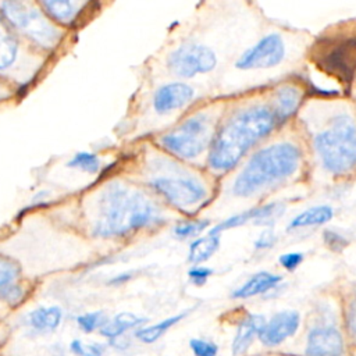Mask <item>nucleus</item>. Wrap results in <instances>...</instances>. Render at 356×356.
Segmentation results:
<instances>
[{"instance_id": "obj_27", "label": "nucleus", "mask_w": 356, "mask_h": 356, "mask_svg": "<svg viewBox=\"0 0 356 356\" xmlns=\"http://www.w3.org/2000/svg\"><path fill=\"white\" fill-rule=\"evenodd\" d=\"M21 274V267L17 260L0 254V289L14 284Z\"/></svg>"}, {"instance_id": "obj_30", "label": "nucleus", "mask_w": 356, "mask_h": 356, "mask_svg": "<svg viewBox=\"0 0 356 356\" xmlns=\"http://www.w3.org/2000/svg\"><path fill=\"white\" fill-rule=\"evenodd\" d=\"M24 296V289L18 284H10L0 289V299L7 303H18Z\"/></svg>"}, {"instance_id": "obj_11", "label": "nucleus", "mask_w": 356, "mask_h": 356, "mask_svg": "<svg viewBox=\"0 0 356 356\" xmlns=\"http://www.w3.org/2000/svg\"><path fill=\"white\" fill-rule=\"evenodd\" d=\"M343 339L332 325H320L310 330L306 341V356H342Z\"/></svg>"}, {"instance_id": "obj_2", "label": "nucleus", "mask_w": 356, "mask_h": 356, "mask_svg": "<svg viewBox=\"0 0 356 356\" xmlns=\"http://www.w3.org/2000/svg\"><path fill=\"white\" fill-rule=\"evenodd\" d=\"M278 124L271 107L250 106L234 113L213 136L209 165L216 171H228L245 153Z\"/></svg>"}, {"instance_id": "obj_23", "label": "nucleus", "mask_w": 356, "mask_h": 356, "mask_svg": "<svg viewBox=\"0 0 356 356\" xmlns=\"http://www.w3.org/2000/svg\"><path fill=\"white\" fill-rule=\"evenodd\" d=\"M142 323H145V318L138 317L136 314L132 313H120L117 314L113 320H108L102 328L100 332L102 335L107 337V338H117L121 334H124L127 330H131L134 327L140 325Z\"/></svg>"}, {"instance_id": "obj_8", "label": "nucleus", "mask_w": 356, "mask_h": 356, "mask_svg": "<svg viewBox=\"0 0 356 356\" xmlns=\"http://www.w3.org/2000/svg\"><path fill=\"white\" fill-rule=\"evenodd\" d=\"M217 65L216 53L206 44L185 43L172 50L167 58L168 70L179 78L206 74Z\"/></svg>"}, {"instance_id": "obj_6", "label": "nucleus", "mask_w": 356, "mask_h": 356, "mask_svg": "<svg viewBox=\"0 0 356 356\" xmlns=\"http://www.w3.org/2000/svg\"><path fill=\"white\" fill-rule=\"evenodd\" d=\"M213 140L211 120L206 113H196L160 138L161 146L175 157L191 160L202 154Z\"/></svg>"}, {"instance_id": "obj_20", "label": "nucleus", "mask_w": 356, "mask_h": 356, "mask_svg": "<svg viewBox=\"0 0 356 356\" xmlns=\"http://www.w3.org/2000/svg\"><path fill=\"white\" fill-rule=\"evenodd\" d=\"M218 246H220V235L209 231L206 235L196 238L189 245L188 260L197 266L199 263L209 260L216 253Z\"/></svg>"}, {"instance_id": "obj_14", "label": "nucleus", "mask_w": 356, "mask_h": 356, "mask_svg": "<svg viewBox=\"0 0 356 356\" xmlns=\"http://www.w3.org/2000/svg\"><path fill=\"white\" fill-rule=\"evenodd\" d=\"M323 68L338 76L350 78L356 68V39L346 40L331 49L323 57Z\"/></svg>"}, {"instance_id": "obj_32", "label": "nucleus", "mask_w": 356, "mask_h": 356, "mask_svg": "<svg viewBox=\"0 0 356 356\" xmlns=\"http://www.w3.org/2000/svg\"><path fill=\"white\" fill-rule=\"evenodd\" d=\"M345 321H346L349 334L356 339V292L352 295V298L346 306Z\"/></svg>"}, {"instance_id": "obj_36", "label": "nucleus", "mask_w": 356, "mask_h": 356, "mask_svg": "<svg viewBox=\"0 0 356 356\" xmlns=\"http://www.w3.org/2000/svg\"><path fill=\"white\" fill-rule=\"evenodd\" d=\"M274 241H275V236H274L270 231H267V232H263V234L260 235V238L254 242V246H256L257 249L270 248V246H273Z\"/></svg>"}, {"instance_id": "obj_4", "label": "nucleus", "mask_w": 356, "mask_h": 356, "mask_svg": "<svg viewBox=\"0 0 356 356\" xmlns=\"http://www.w3.org/2000/svg\"><path fill=\"white\" fill-rule=\"evenodd\" d=\"M323 167L341 175L356 168V124L345 114L334 117L330 127L314 139Z\"/></svg>"}, {"instance_id": "obj_16", "label": "nucleus", "mask_w": 356, "mask_h": 356, "mask_svg": "<svg viewBox=\"0 0 356 356\" xmlns=\"http://www.w3.org/2000/svg\"><path fill=\"white\" fill-rule=\"evenodd\" d=\"M38 6L54 22L67 25L75 21L76 15L83 7V3L71 0H42L38 1Z\"/></svg>"}, {"instance_id": "obj_24", "label": "nucleus", "mask_w": 356, "mask_h": 356, "mask_svg": "<svg viewBox=\"0 0 356 356\" xmlns=\"http://www.w3.org/2000/svg\"><path fill=\"white\" fill-rule=\"evenodd\" d=\"M185 317V313H181V314H177V316H172V317H168L163 321H159L150 327H145V328H140L136 331V338L140 339L142 342L145 343H152V342H156L161 335H164L171 327H174L178 321H181L182 318Z\"/></svg>"}, {"instance_id": "obj_10", "label": "nucleus", "mask_w": 356, "mask_h": 356, "mask_svg": "<svg viewBox=\"0 0 356 356\" xmlns=\"http://www.w3.org/2000/svg\"><path fill=\"white\" fill-rule=\"evenodd\" d=\"M300 317L295 310H284L275 313L268 321L264 323L259 339L267 346H275L291 338L299 327Z\"/></svg>"}, {"instance_id": "obj_15", "label": "nucleus", "mask_w": 356, "mask_h": 356, "mask_svg": "<svg viewBox=\"0 0 356 356\" xmlns=\"http://www.w3.org/2000/svg\"><path fill=\"white\" fill-rule=\"evenodd\" d=\"M266 320L260 314H248L238 325L232 341V353L235 356L248 350L254 337H259Z\"/></svg>"}, {"instance_id": "obj_3", "label": "nucleus", "mask_w": 356, "mask_h": 356, "mask_svg": "<svg viewBox=\"0 0 356 356\" xmlns=\"http://www.w3.org/2000/svg\"><path fill=\"white\" fill-rule=\"evenodd\" d=\"M300 150L288 142L274 143L256 152L232 184L236 196H252L261 188L291 177L299 167Z\"/></svg>"}, {"instance_id": "obj_19", "label": "nucleus", "mask_w": 356, "mask_h": 356, "mask_svg": "<svg viewBox=\"0 0 356 356\" xmlns=\"http://www.w3.org/2000/svg\"><path fill=\"white\" fill-rule=\"evenodd\" d=\"M18 56V40L0 14V71L10 68Z\"/></svg>"}, {"instance_id": "obj_25", "label": "nucleus", "mask_w": 356, "mask_h": 356, "mask_svg": "<svg viewBox=\"0 0 356 356\" xmlns=\"http://www.w3.org/2000/svg\"><path fill=\"white\" fill-rule=\"evenodd\" d=\"M70 168H75L88 174H96L100 170V159L96 153L78 152L67 163Z\"/></svg>"}, {"instance_id": "obj_37", "label": "nucleus", "mask_w": 356, "mask_h": 356, "mask_svg": "<svg viewBox=\"0 0 356 356\" xmlns=\"http://www.w3.org/2000/svg\"><path fill=\"white\" fill-rule=\"evenodd\" d=\"M132 271H125V273H121V274H118V275H115V277H113L110 281H108V284H113V285H118V284H122V282H127L128 280H131L132 278Z\"/></svg>"}, {"instance_id": "obj_1", "label": "nucleus", "mask_w": 356, "mask_h": 356, "mask_svg": "<svg viewBox=\"0 0 356 356\" xmlns=\"http://www.w3.org/2000/svg\"><path fill=\"white\" fill-rule=\"evenodd\" d=\"M164 222L160 206L146 193L113 181L96 196L90 214V234L100 239H120Z\"/></svg>"}, {"instance_id": "obj_22", "label": "nucleus", "mask_w": 356, "mask_h": 356, "mask_svg": "<svg viewBox=\"0 0 356 356\" xmlns=\"http://www.w3.org/2000/svg\"><path fill=\"white\" fill-rule=\"evenodd\" d=\"M334 216V211L330 206H314L302 213H299L288 225V229L295 228H305V227H314L323 225L328 222Z\"/></svg>"}, {"instance_id": "obj_28", "label": "nucleus", "mask_w": 356, "mask_h": 356, "mask_svg": "<svg viewBox=\"0 0 356 356\" xmlns=\"http://www.w3.org/2000/svg\"><path fill=\"white\" fill-rule=\"evenodd\" d=\"M76 323L85 332H92L96 328H102L107 323V320L102 312H90L78 316Z\"/></svg>"}, {"instance_id": "obj_38", "label": "nucleus", "mask_w": 356, "mask_h": 356, "mask_svg": "<svg viewBox=\"0 0 356 356\" xmlns=\"http://www.w3.org/2000/svg\"><path fill=\"white\" fill-rule=\"evenodd\" d=\"M4 88H1L0 86V99H3V97H6V90H3Z\"/></svg>"}, {"instance_id": "obj_35", "label": "nucleus", "mask_w": 356, "mask_h": 356, "mask_svg": "<svg viewBox=\"0 0 356 356\" xmlns=\"http://www.w3.org/2000/svg\"><path fill=\"white\" fill-rule=\"evenodd\" d=\"M303 261V254L298 252H291V253H284L280 256V263L285 270H295L300 263Z\"/></svg>"}, {"instance_id": "obj_29", "label": "nucleus", "mask_w": 356, "mask_h": 356, "mask_svg": "<svg viewBox=\"0 0 356 356\" xmlns=\"http://www.w3.org/2000/svg\"><path fill=\"white\" fill-rule=\"evenodd\" d=\"M189 346L195 356H217L218 348L214 342L200 338H193L189 342Z\"/></svg>"}, {"instance_id": "obj_18", "label": "nucleus", "mask_w": 356, "mask_h": 356, "mask_svg": "<svg viewBox=\"0 0 356 356\" xmlns=\"http://www.w3.org/2000/svg\"><path fill=\"white\" fill-rule=\"evenodd\" d=\"M300 92L296 86H281L275 90L274 99H273V113L275 114L278 121H285L288 117H291L300 104Z\"/></svg>"}, {"instance_id": "obj_17", "label": "nucleus", "mask_w": 356, "mask_h": 356, "mask_svg": "<svg viewBox=\"0 0 356 356\" xmlns=\"http://www.w3.org/2000/svg\"><path fill=\"white\" fill-rule=\"evenodd\" d=\"M280 282H281L280 275H275L268 271H260V273H256L254 275H252L239 288H236L232 292V296L238 298V299L252 298V296H256V295H260V293H264V292L273 289Z\"/></svg>"}, {"instance_id": "obj_26", "label": "nucleus", "mask_w": 356, "mask_h": 356, "mask_svg": "<svg viewBox=\"0 0 356 356\" xmlns=\"http://www.w3.org/2000/svg\"><path fill=\"white\" fill-rule=\"evenodd\" d=\"M209 227L207 220H184L175 224L174 227V235L179 239H188L195 238Z\"/></svg>"}, {"instance_id": "obj_13", "label": "nucleus", "mask_w": 356, "mask_h": 356, "mask_svg": "<svg viewBox=\"0 0 356 356\" xmlns=\"http://www.w3.org/2000/svg\"><path fill=\"white\" fill-rule=\"evenodd\" d=\"M282 204L281 203H268V204H263L246 211H242L239 214H235L224 221H221L220 224H217L216 227H213L210 229V232L213 234H221L225 229L229 228H235L239 225H243L249 221H254V224H267L270 221H273L275 217L282 214Z\"/></svg>"}, {"instance_id": "obj_33", "label": "nucleus", "mask_w": 356, "mask_h": 356, "mask_svg": "<svg viewBox=\"0 0 356 356\" xmlns=\"http://www.w3.org/2000/svg\"><path fill=\"white\" fill-rule=\"evenodd\" d=\"M323 239L325 245L334 252H341L348 245V241L341 234L332 232V231H325L323 235Z\"/></svg>"}, {"instance_id": "obj_7", "label": "nucleus", "mask_w": 356, "mask_h": 356, "mask_svg": "<svg viewBox=\"0 0 356 356\" xmlns=\"http://www.w3.org/2000/svg\"><path fill=\"white\" fill-rule=\"evenodd\" d=\"M150 188L165 202L179 210H189L204 200L206 186L191 175H157L149 181Z\"/></svg>"}, {"instance_id": "obj_21", "label": "nucleus", "mask_w": 356, "mask_h": 356, "mask_svg": "<svg viewBox=\"0 0 356 356\" xmlns=\"http://www.w3.org/2000/svg\"><path fill=\"white\" fill-rule=\"evenodd\" d=\"M63 318V312L57 306H40L32 310L28 316L31 327L38 331H53L56 330Z\"/></svg>"}, {"instance_id": "obj_34", "label": "nucleus", "mask_w": 356, "mask_h": 356, "mask_svg": "<svg viewBox=\"0 0 356 356\" xmlns=\"http://www.w3.org/2000/svg\"><path fill=\"white\" fill-rule=\"evenodd\" d=\"M211 274H213V270L209 267H204V266H193L188 271V277H189L191 282H193L195 285H203Z\"/></svg>"}, {"instance_id": "obj_12", "label": "nucleus", "mask_w": 356, "mask_h": 356, "mask_svg": "<svg viewBox=\"0 0 356 356\" xmlns=\"http://www.w3.org/2000/svg\"><path fill=\"white\" fill-rule=\"evenodd\" d=\"M195 96L192 86L184 82H170L161 85L153 96V108L157 114L165 115L186 106Z\"/></svg>"}, {"instance_id": "obj_9", "label": "nucleus", "mask_w": 356, "mask_h": 356, "mask_svg": "<svg viewBox=\"0 0 356 356\" xmlns=\"http://www.w3.org/2000/svg\"><path fill=\"white\" fill-rule=\"evenodd\" d=\"M285 54V44L278 33H268L241 54L236 61L239 70L270 68L280 64Z\"/></svg>"}, {"instance_id": "obj_5", "label": "nucleus", "mask_w": 356, "mask_h": 356, "mask_svg": "<svg viewBox=\"0 0 356 356\" xmlns=\"http://www.w3.org/2000/svg\"><path fill=\"white\" fill-rule=\"evenodd\" d=\"M0 14L4 21L42 49L51 50L61 40V31L50 18L26 1H1Z\"/></svg>"}, {"instance_id": "obj_31", "label": "nucleus", "mask_w": 356, "mask_h": 356, "mask_svg": "<svg viewBox=\"0 0 356 356\" xmlns=\"http://www.w3.org/2000/svg\"><path fill=\"white\" fill-rule=\"evenodd\" d=\"M70 348L79 356H102V348L99 345H86L78 339L72 341Z\"/></svg>"}]
</instances>
